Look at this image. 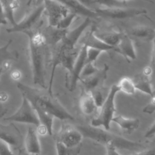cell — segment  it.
<instances>
[{
	"instance_id": "obj_3",
	"label": "cell",
	"mask_w": 155,
	"mask_h": 155,
	"mask_svg": "<svg viewBox=\"0 0 155 155\" xmlns=\"http://www.w3.org/2000/svg\"><path fill=\"white\" fill-rule=\"evenodd\" d=\"M81 132L84 137L105 146L112 145L117 150H125L131 151L139 152L146 149L142 143L127 139L101 127H96L91 125H81L76 127Z\"/></svg>"
},
{
	"instance_id": "obj_16",
	"label": "cell",
	"mask_w": 155,
	"mask_h": 155,
	"mask_svg": "<svg viewBox=\"0 0 155 155\" xmlns=\"http://www.w3.org/2000/svg\"><path fill=\"white\" fill-rule=\"evenodd\" d=\"M116 48V53L121 54L128 62L134 60L137 57L134 42L129 35L125 33H122Z\"/></svg>"
},
{
	"instance_id": "obj_14",
	"label": "cell",
	"mask_w": 155,
	"mask_h": 155,
	"mask_svg": "<svg viewBox=\"0 0 155 155\" xmlns=\"http://www.w3.org/2000/svg\"><path fill=\"white\" fill-rule=\"evenodd\" d=\"M24 150L30 155H40L41 148L36 128L30 126L24 140Z\"/></svg>"
},
{
	"instance_id": "obj_37",
	"label": "cell",
	"mask_w": 155,
	"mask_h": 155,
	"mask_svg": "<svg viewBox=\"0 0 155 155\" xmlns=\"http://www.w3.org/2000/svg\"><path fill=\"white\" fill-rule=\"evenodd\" d=\"M82 5H84V6L91 8V6H92L94 4L93 0H78ZM93 9V8H91Z\"/></svg>"
},
{
	"instance_id": "obj_15",
	"label": "cell",
	"mask_w": 155,
	"mask_h": 155,
	"mask_svg": "<svg viewBox=\"0 0 155 155\" xmlns=\"http://www.w3.org/2000/svg\"><path fill=\"white\" fill-rule=\"evenodd\" d=\"M65 6L71 12L77 15L89 18L90 19H98L99 15L91 8H88L82 5L78 0H56Z\"/></svg>"
},
{
	"instance_id": "obj_38",
	"label": "cell",
	"mask_w": 155,
	"mask_h": 155,
	"mask_svg": "<svg viewBox=\"0 0 155 155\" xmlns=\"http://www.w3.org/2000/svg\"><path fill=\"white\" fill-rule=\"evenodd\" d=\"M7 112V109L3 107L1 102H0V119L3 117Z\"/></svg>"
},
{
	"instance_id": "obj_1",
	"label": "cell",
	"mask_w": 155,
	"mask_h": 155,
	"mask_svg": "<svg viewBox=\"0 0 155 155\" xmlns=\"http://www.w3.org/2000/svg\"><path fill=\"white\" fill-rule=\"evenodd\" d=\"M29 38V56L33 83L41 88H47L46 71L51 54L42 30L31 29L24 33Z\"/></svg>"
},
{
	"instance_id": "obj_19",
	"label": "cell",
	"mask_w": 155,
	"mask_h": 155,
	"mask_svg": "<svg viewBox=\"0 0 155 155\" xmlns=\"http://www.w3.org/2000/svg\"><path fill=\"white\" fill-rule=\"evenodd\" d=\"M112 122H114L124 132L128 134L134 132L140 126V120L139 119L128 118L122 115L114 116Z\"/></svg>"
},
{
	"instance_id": "obj_42",
	"label": "cell",
	"mask_w": 155,
	"mask_h": 155,
	"mask_svg": "<svg viewBox=\"0 0 155 155\" xmlns=\"http://www.w3.org/2000/svg\"><path fill=\"white\" fill-rule=\"evenodd\" d=\"M118 1H127L128 0H118ZM139 1H145V2H151L152 4H154V1H152V0H139Z\"/></svg>"
},
{
	"instance_id": "obj_17",
	"label": "cell",
	"mask_w": 155,
	"mask_h": 155,
	"mask_svg": "<svg viewBox=\"0 0 155 155\" xmlns=\"http://www.w3.org/2000/svg\"><path fill=\"white\" fill-rule=\"evenodd\" d=\"M150 73V67L149 65L145 67L142 72L134 75L132 78V80L136 90L151 96L153 94V90L149 78Z\"/></svg>"
},
{
	"instance_id": "obj_29",
	"label": "cell",
	"mask_w": 155,
	"mask_h": 155,
	"mask_svg": "<svg viewBox=\"0 0 155 155\" xmlns=\"http://www.w3.org/2000/svg\"><path fill=\"white\" fill-rule=\"evenodd\" d=\"M99 68H97L94 65V63L91 62H87L85 65H84L81 74V78L80 79L82 78H86L87 76H89L93 73H94L96 71H97ZM80 81V80H79Z\"/></svg>"
},
{
	"instance_id": "obj_18",
	"label": "cell",
	"mask_w": 155,
	"mask_h": 155,
	"mask_svg": "<svg viewBox=\"0 0 155 155\" xmlns=\"http://www.w3.org/2000/svg\"><path fill=\"white\" fill-rule=\"evenodd\" d=\"M79 105L80 110L85 116H90L98 112L99 108L91 93L89 91L82 90L79 98Z\"/></svg>"
},
{
	"instance_id": "obj_9",
	"label": "cell",
	"mask_w": 155,
	"mask_h": 155,
	"mask_svg": "<svg viewBox=\"0 0 155 155\" xmlns=\"http://www.w3.org/2000/svg\"><path fill=\"white\" fill-rule=\"evenodd\" d=\"M0 139L7 142L12 148L18 150L22 149L24 147V137L14 122L9 124L0 123Z\"/></svg>"
},
{
	"instance_id": "obj_33",
	"label": "cell",
	"mask_w": 155,
	"mask_h": 155,
	"mask_svg": "<svg viewBox=\"0 0 155 155\" xmlns=\"http://www.w3.org/2000/svg\"><path fill=\"white\" fill-rule=\"evenodd\" d=\"M12 62V61L11 60H5L0 62V78L4 73L11 68Z\"/></svg>"
},
{
	"instance_id": "obj_12",
	"label": "cell",
	"mask_w": 155,
	"mask_h": 155,
	"mask_svg": "<svg viewBox=\"0 0 155 155\" xmlns=\"http://www.w3.org/2000/svg\"><path fill=\"white\" fill-rule=\"evenodd\" d=\"M108 70V65L105 64L102 68L98 69L93 74L81 79L79 82L82 84V90L91 92L104 87V82L107 79Z\"/></svg>"
},
{
	"instance_id": "obj_20",
	"label": "cell",
	"mask_w": 155,
	"mask_h": 155,
	"mask_svg": "<svg viewBox=\"0 0 155 155\" xmlns=\"http://www.w3.org/2000/svg\"><path fill=\"white\" fill-rule=\"evenodd\" d=\"M94 35L102 42L107 45L116 47L118 44L122 33L114 30H99L94 27Z\"/></svg>"
},
{
	"instance_id": "obj_11",
	"label": "cell",
	"mask_w": 155,
	"mask_h": 155,
	"mask_svg": "<svg viewBox=\"0 0 155 155\" xmlns=\"http://www.w3.org/2000/svg\"><path fill=\"white\" fill-rule=\"evenodd\" d=\"M44 5L48 20V25L56 27L60 21L70 12L64 5L56 0H44Z\"/></svg>"
},
{
	"instance_id": "obj_44",
	"label": "cell",
	"mask_w": 155,
	"mask_h": 155,
	"mask_svg": "<svg viewBox=\"0 0 155 155\" xmlns=\"http://www.w3.org/2000/svg\"><path fill=\"white\" fill-rule=\"evenodd\" d=\"M154 40H155V39H154ZM154 40H153V41H154Z\"/></svg>"
},
{
	"instance_id": "obj_26",
	"label": "cell",
	"mask_w": 155,
	"mask_h": 155,
	"mask_svg": "<svg viewBox=\"0 0 155 155\" xmlns=\"http://www.w3.org/2000/svg\"><path fill=\"white\" fill-rule=\"evenodd\" d=\"M12 44V40L8 41L7 43L0 47V62L5 60L14 61L16 59V56L8 50V47Z\"/></svg>"
},
{
	"instance_id": "obj_10",
	"label": "cell",
	"mask_w": 155,
	"mask_h": 155,
	"mask_svg": "<svg viewBox=\"0 0 155 155\" xmlns=\"http://www.w3.org/2000/svg\"><path fill=\"white\" fill-rule=\"evenodd\" d=\"M45 12L44 4L37 6L33 9L19 23H16L12 27L7 29V33L23 32L25 33L33 28L34 25L38 22L42 15Z\"/></svg>"
},
{
	"instance_id": "obj_8",
	"label": "cell",
	"mask_w": 155,
	"mask_h": 155,
	"mask_svg": "<svg viewBox=\"0 0 155 155\" xmlns=\"http://www.w3.org/2000/svg\"><path fill=\"white\" fill-rule=\"evenodd\" d=\"M84 136L77 128L68 125H64L55 136V141L62 143L68 148H74L79 147Z\"/></svg>"
},
{
	"instance_id": "obj_39",
	"label": "cell",
	"mask_w": 155,
	"mask_h": 155,
	"mask_svg": "<svg viewBox=\"0 0 155 155\" xmlns=\"http://www.w3.org/2000/svg\"><path fill=\"white\" fill-rule=\"evenodd\" d=\"M73 148H72L70 151V152L69 153V154L68 155H78L79 153V151H80V150H81V148H79V147H78V149L75 150V151L74 150H72Z\"/></svg>"
},
{
	"instance_id": "obj_7",
	"label": "cell",
	"mask_w": 155,
	"mask_h": 155,
	"mask_svg": "<svg viewBox=\"0 0 155 155\" xmlns=\"http://www.w3.org/2000/svg\"><path fill=\"white\" fill-rule=\"evenodd\" d=\"M87 48L84 45L81 46L72 70L66 74L65 84L70 91H74L79 82L81 72L87 63Z\"/></svg>"
},
{
	"instance_id": "obj_25",
	"label": "cell",
	"mask_w": 155,
	"mask_h": 155,
	"mask_svg": "<svg viewBox=\"0 0 155 155\" xmlns=\"http://www.w3.org/2000/svg\"><path fill=\"white\" fill-rule=\"evenodd\" d=\"M105 148L107 151L106 155H121L117 151V150L112 145L106 146ZM133 155H155V148L148 149V150L145 149Z\"/></svg>"
},
{
	"instance_id": "obj_32",
	"label": "cell",
	"mask_w": 155,
	"mask_h": 155,
	"mask_svg": "<svg viewBox=\"0 0 155 155\" xmlns=\"http://www.w3.org/2000/svg\"><path fill=\"white\" fill-rule=\"evenodd\" d=\"M150 67V73L149 74V78H150L152 89L154 91H155V61L153 59H151Z\"/></svg>"
},
{
	"instance_id": "obj_21",
	"label": "cell",
	"mask_w": 155,
	"mask_h": 155,
	"mask_svg": "<svg viewBox=\"0 0 155 155\" xmlns=\"http://www.w3.org/2000/svg\"><path fill=\"white\" fill-rule=\"evenodd\" d=\"M42 31L45 36L48 45L54 47L65 36L68 30L61 29L56 27L48 25Z\"/></svg>"
},
{
	"instance_id": "obj_22",
	"label": "cell",
	"mask_w": 155,
	"mask_h": 155,
	"mask_svg": "<svg viewBox=\"0 0 155 155\" xmlns=\"http://www.w3.org/2000/svg\"><path fill=\"white\" fill-rule=\"evenodd\" d=\"M129 33L131 36L142 41H153L155 39V29L147 25L133 27L130 29Z\"/></svg>"
},
{
	"instance_id": "obj_24",
	"label": "cell",
	"mask_w": 155,
	"mask_h": 155,
	"mask_svg": "<svg viewBox=\"0 0 155 155\" xmlns=\"http://www.w3.org/2000/svg\"><path fill=\"white\" fill-rule=\"evenodd\" d=\"M93 1L94 4L107 7H125L127 5V1L118 0H93Z\"/></svg>"
},
{
	"instance_id": "obj_4",
	"label": "cell",
	"mask_w": 155,
	"mask_h": 155,
	"mask_svg": "<svg viewBox=\"0 0 155 155\" xmlns=\"http://www.w3.org/2000/svg\"><path fill=\"white\" fill-rule=\"evenodd\" d=\"M119 91L117 84H113L110 87L105 100L99 108L96 116L91 121V126L110 130L111 123L116 112L115 99Z\"/></svg>"
},
{
	"instance_id": "obj_36",
	"label": "cell",
	"mask_w": 155,
	"mask_h": 155,
	"mask_svg": "<svg viewBox=\"0 0 155 155\" xmlns=\"http://www.w3.org/2000/svg\"><path fill=\"white\" fill-rule=\"evenodd\" d=\"M10 76L13 80L18 81L19 82L22 76V74L19 70H14L11 72Z\"/></svg>"
},
{
	"instance_id": "obj_13",
	"label": "cell",
	"mask_w": 155,
	"mask_h": 155,
	"mask_svg": "<svg viewBox=\"0 0 155 155\" xmlns=\"http://www.w3.org/2000/svg\"><path fill=\"white\" fill-rule=\"evenodd\" d=\"M94 27H92L84 35L81 36L79 39V42L81 45H84L87 47L94 48L102 50V51H114L116 52V47H113L106 44L101 40L98 39L93 33Z\"/></svg>"
},
{
	"instance_id": "obj_28",
	"label": "cell",
	"mask_w": 155,
	"mask_h": 155,
	"mask_svg": "<svg viewBox=\"0 0 155 155\" xmlns=\"http://www.w3.org/2000/svg\"><path fill=\"white\" fill-rule=\"evenodd\" d=\"M104 51L101 50L87 47V62H91L94 63L99 55Z\"/></svg>"
},
{
	"instance_id": "obj_34",
	"label": "cell",
	"mask_w": 155,
	"mask_h": 155,
	"mask_svg": "<svg viewBox=\"0 0 155 155\" xmlns=\"http://www.w3.org/2000/svg\"><path fill=\"white\" fill-rule=\"evenodd\" d=\"M7 18L2 2L0 0V25H5L7 23Z\"/></svg>"
},
{
	"instance_id": "obj_5",
	"label": "cell",
	"mask_w": 155,
	"mask_h": 155,
	"mask_svg": "<svg viewBox=\"0 0 155 155\" xmlns=\"http://www.w3.org/2000/svg\"><path fill=\"white\" fill-rule=\"evenodd\" d=\"M4 120L32 125L36 128L39 125V119L34 108L24 96H22L21 104L16 111L12 115L4 117Z\"/></svg>"
},
{
	"instance_id": "obj_27",
	"label": "cell",
	"mask_w": 155,
	"mask_h": 155,
	"mask_svg": "<svg viewBox=\"0 0 155 155\" xmlns=\"http://www.w3.org/2000/svg\"><path fill=\"white\" fill-rule=\"evenodd\" d=\"M77 16L78 15L74 13L71 12H69L67 16H65L60 21L56 27L61 29L68 30L71 23L73 22L74 19L76 18Z\"/></svg>"
},
{
	"instance_id": "obj_41",
	"label": "cell",
	"mask_w": 155,
	"mask_h": 155,
	"mask_svg": "<svg viewBox=\"0 0 155 155\" xmlns=\"http://www.w3.org/2000/svg\"><path fill=\"white\" fill-rule=\"evenodd\" d=\"M18 155H30L27 152L24 150V148H22L20 150H19V154Z\"/></svg>"
},
{
	"instance_id": "obj_2",
	"label": "cell",
	"mask_w": 155,
	"mask_h": 155,
	"mask_svg": "<svg viewBox=\"0 0 155 155\" xmlns=\"http://www.w3.org/2000/svg\"><path fill=\"white\" fill-rule=\"evenodd\" d=\"M17 88L34 107H36L60 120H74V118L47 89L38 88L28 86L20 82L17 83Z\"/></svg>"
},
{
	"instance_id": "obj_23",
	"label": "cell",
	"mask_w": 155,
	"mask_h": 155,
	"mask_svg": "<svg viewBox=\"0 0 155 155\" xmlns=\"http://www.w3.org/2000/svg\"><path fill=\"white\" fill-rule=\"evenodd\" d=\"M117 85L120 91L127 95H133L135 94L136 89L132 78L127 76L122 77Z\"/></svg>"
},
{
	"instance_id": "obj_40",
	"label": "cell",
	"mask_w": 155,
	"mask_h": 155,
	"mask_svg": "<svg viewBox=\"0 0 155 155\" xmlns=\"http://www.w3.org/2000/svg\"><path fill=\"white\" fill-rule=\"evenodd\" d=\"M153 51H152V56L151 59H153L155 61V40L153 41Z\"/></svg>"
},
{
	"instance_id": "obj_30",
	"label": "cell",
	"mask_w": 155,
	"mask_h": 155,
	"mask_svg": "<svg viewBox=\"0 0 155 155\" xmlns=\"http://www.w3.org/2000/svg\"><path fill=\"white\" fill-rule=\"evenodd\" d=\"M151 97L149 103L143 108V112L148 114H151L155 112V91H153V94Z\"/></svg>"
},
{
	"instance_id": "obj_31",
	"label": "cell",
	"mask_w": 155,
	"mask_h": 155,
	"mask_svg": "<svg viewBox=\"0 0 155 155\" xmlns=\"http://www.w3.org/2000/svg\"><path fill=\"white\" fill-rule=\"evenodd\" d=\"M0 155H16L12 150V147L5 142L0 139Z\"/></svg>"
},
{
	"instance_id": "obj_6",
	"label": "cell",
	"mask_w": 155,
	"mask_h": 155,
	"mask_svg": "<svg viewBox=\"0 0 155 155\" xmlns=\"http://www.w3.org/2000/svg\"><path fill=\"white\" fill-rule=\"evenodd\" d=\"M99 16H102L113 19H129L141 15H146L147 10L145 8L125 7H107L98 6L93 8Z\"/></svg>"
},
{
	"instance_id": "obj_35",
	"label": "cell",
	"mask_w": 155,
	"mask_h": 155,
	"mask_svg": "<svg viewBox=\"0 0 155 155\" xmlns=\"http://www.w3.org/2000/svg\"><path fill=\"white\" fill-rule=\"evenodd\" d=\"M155 135V122L150 126L145 134V137L150 138Z\"/></svg>"
},
{
	"instance_id": "obj_43",
	"label": "cell",
	"mask_w": 155,
	"mask_h": 155,
	"mask_svg": "<svg viewBox=\"0 0 155 155\" xmlns=\"http://www.w3.org/2000/svg\"><path fill=\"white\" fill-rule=\"evenodd\" d=\"M41 1H42V2L44 1V0H41Z\"/></svg>"
}]
</instances>
